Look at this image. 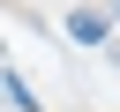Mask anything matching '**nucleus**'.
Returning a JSON list of instances; mask_svg holds the SVG:
<instances>
[{
    "label": "nucleus",
    "mask_w": 120,
    "mask_h": 112,
    "mask_svg": "<svg viewBox=\"0 0 120 112\" xmlns=\"http://www.w3.org/2000/svg\"><path fill=\"white\" fill-rule=\"evenodd\" d=\"M68 30H75L82 45H98V37H105V22H98V15H68Z\"/></svg>",
    "instance_id": "1"
},
{
    "label": "nucleus",
    "mask_w": 120,
    "mask_h": 112,
    "mask_svg": "<svg viewBox=\"0 0 120 112\" xmlns=\"http://www.w3.org/2000/svg\"><path fill=\"white\" fill-rule=\"evenodd\" d=\"M0 90H8V105H15V112H38V97H30V90H22L15 75H0Z\"/></svg>",
    "instance_id": "2"
}]
</instances>
